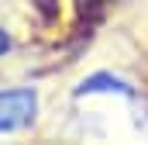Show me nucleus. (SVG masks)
<instances>
[{
  "label": "nucleus",
  "instance_id": "obj_1",
  "mask_svg": "<svg viewBox=\"0 0 148 145\" xmlns=\"http://www.w3.org/2000/svg\"><path fill=\"white\" fill-rule=\"evenodd\" d=\"M35 90H0V131H17L35 121Z\"/></svg>",
  "mask_w": 148,
  "mask_h": 145
},
{
  "label": "nucleus",
  "instance_id": "obj_2",
  "mask_svg": "<svg viewBox=\"0 0 148 145\" xmlns=\"http://www.w3.org/2000/svg\"><path fill=\"white\" fill-rule=\"evenodd\" d=\"M7 45H10V41H7V35H3V31H0V55L7 52Z\"/></svg>",
  "mask_w": 148,
  "mask_h": 145
}]
</instances>
